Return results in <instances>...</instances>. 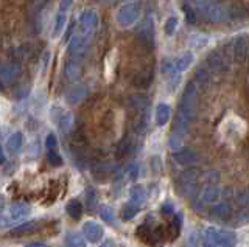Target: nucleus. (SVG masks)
I'll use <instances>...</instances> for the list:
<instances>
[{"instance_id": "1", "label": "nucleus", "mask_w": 249, "mask_h": 247, "mask_svg": "<svg viewBox=\"0 0 249 247\" xmlns=\"http://www.w3.org/2000/svg\"><path fill=\"white\" fill-rule=\"evenodd\" d=\"M195 10L199 16L213 24H221L231 17L228 6L216 0H195Z\"/></svg>"}, {"instance_id": "2", "label": "nucleus", "mask_w": 249, "mask_h": 247, "mask_svg": "<svg viewBox=\"0 0 249 247\" xmlns=\"http://www.w3.org/2000/svg\"><path fill=\"white\" fill-rule=\"evenodd\" d=\"M195 114H196V86H195L193 82H189L182 97H181V103H179V112H178L176 120L189 123L190 125Z\"/></svg>"}, {"instance_id": "3", "label": "nucleus", "mask_w": 249, "mask_h": 247, "mask_svg": "<svg viewBox=\"0 0 249 247\" xmlns=\"http://www.w3.org/2000/svg\"><path fill=\"white\" fill-rule=\"evenodd\" d=\"M246 131H248V126L246 123L238 118V117H228L224 118V121L221 123L220 126V135L224 142L228 143H237L241 138H245L246 135Z\"/></svg>"}, {"instance_id": "4", "label": "nucleus", "mask_w": 249, "mask_h": 247, "mask_svg": "<svg viewBox=\"0 0 249 247\" xmlns=\"http://www.w3.org/2000/svg\"><path fill=\"white\" fill-rule=\"evenodd\" d=\"M206 247H233L237 244L235 231L228 229L209 227L204 236Z\"/></svg>"}, {"instance_id": "5", "label": "nucleus", "mask_w": 249, "mask_h": 247, "mask_svg": "<svg viewBox=\"0 0 249 247\" xmlns=\"http://www.w3.org/2000/svg\"><path fill=\"white\" fill-rule=\"evenodd\" d=\"M140 17V6L136 2H128L122 5L115 14V22L120 28H129Z\"/></svg>"}, {"instance_id": "6", "label": "nucleus", "mask_w": 249, "mask_h": 247, "mask_svg": "<svg viewBox=\"0 0 249 247\" xmlns=\"http://www.w3.org/2000/svg\"><path fill=\"white\" fill-rule=\"evenodd\" d=\"M31 214V207L25 202H16L0 216V227H8L14 222L27 219Z\"/></svg>"}, {"instance_id": "7", "label": "nucleus", "mask_w": 249, "mask_h": 247, "mask_svg": "<svg viewBox=\"0 0 249 247\" xmlns=\"http://www.w3.org/2000/svg\"><path fill=\"white\" fill-rule=\"evenodd\" d=\"M98 28V13L92 8H88L81 13L80 20H78V32L86 39H92L93 33Z\"/></svg>"}, {"instance_id": "8", "label": "nucleus", "mask_w": 249, "mask_h": 247, "mask_svg": "<svg viewBox=\"0 0 249 247\" xmlns=\"http://www.w3.org/2000/svg\"><path fill=\"white\" fill-rule=\"evenodd\" d=\"M52 118L62 132H66V134L70 132V129L73 126V115L69 111L62 109V107H58V106H53L52 107Z\"/></svg>"}, {"instance_id": "9", "label": "nucleus", "mask_w": 249, "mask_h": 247, "mask_svg": "<svg viewBox=\"0 0 249 247\" xmlns=\"http://www.w3.org/2000/svg\"><path fill=\"white\" fill-rule=\"evenodd\" d=\"M137 37L146 49L154 47V22L150 16L140 24V27L137 30Z\"/></svg>"}, {"instance_id": "10", "label": "nucleus", "mask_w": 249, "mask_h": 247, "mask_svg": "<svg viewBox=\"0 0 249 247\" xmlns=\"http://www.w3.org/2000/svg\"><path fill=\"white\" fill-rule=\"evenodd\" d=\"M179 188H181L182 195L193 196L196 191V173L193 169H187L179 177Z\"/></svg>"}, {"instance_id": "11", "label": "nucleus", "mask_w": 249, "mask_h": 247, "mask_svg": "<svg viewBox=\"0 0 249 247\" xmlns=\"http://www.w3.org/2000/svg\"><path fill=\"white\" fill-rule=\"evenodd\" d=\"M83 233L84 238L88 239L89 243H100L101 238H103V227L100 226L95 221H88L83 224Z\"/></svg>"}, {"instance_id": "12", "label": "nucleus", "mask_w": 249, "mask_h": 247, "mask_svg": "<svg viewBox=\"0 0 249 247\" xmlns=\"http://www.w3.org/2000/svg\"><path fill=\"white\" fill-rule=\"evenodd\" d=\"M20 75V67L18 64H5L0 63V82L8 86V84L14 82Z\"/></svg>"}, {"instance_id": "13", "label": "nucleus", "mask_w": 249, "mask_h": 247, "mask_svg": "<svg viewBox=\"0 0 249 247\" xmlns=\"http://www.w3.org/2000/svg\"><path fill=\"white\" fill-rule=\"evenodd\" d=\"M173 159H175V162H178L179 165L190 166V165H195L198 162V154L195 152V149H192V148H181L173 154Z\"/></svg>"}, {"instance_id": "14", "label": "nucleus", "mask_w": 249, "mask_h": 247, "mask_svg": "<svg viewBox=\"0 0 249 247\" xmlns=\"http://www.w3.org/2000/svg\"><path fill=\"white\" fill-rule=\"evenodd\" d=\"M86 97H88V87L84 84H75L66 92V101L72 106L80 104Z\"/></svg>"}, {"instance_id": "15", "label": "nucleus", "mask_w": 249, "mask_h": 247, "mask_svg": "<svg viewBox=\"0 0 249 247\" xmlns=\"http://www.w3.org/2000/svg\"><path fill=\"white\" fill-rule=\"evenodd\" d=\"M154 117H156V123L159 126H165L171 118V107L167 103H159L158 107H156Z\"/></svg>"}, {"instance_id": "16", "label": "nucleus", "mask_w": 249, "mask_h": 247, "mask_svg": "<svg viewBox=\"0 0 249 247\" xmlns=\"http://www.w3.org/2000/svg\"><path fill=\"white\" fill-rule=\"evenodd\" d=\"M22 146H23V135L22 132H14L8 137L6 140V149L10 154L16 156V154H19L22 151Z\"/></svg>"}, {"instance_id": "17", "label": "nucleus", "mask_w": 249, "mask_h": 247, "mask_svg": "<svg viewBox=\"0 0 249 247\" xmlns=\"http://www.w3.org/2000/svg\"><path fill=\"white\" fill-rule=\"evenodd\" d=\"M80 75H81V61L78 56H73L66 66V76L70 81H75L80 78Z\"/></svg>"}, {"instance_id": "18", "label": "nucleus", "mask_w": 249, "mask_h": 247, "mask_svg": "<svg viewBox=\"0 0 249 247\" xmlns=\"http://www.w3.org/2000/svg\"><path fill=\"white\" fill-rule=\"evenodd\" d=\"M221 196V191H220V187L215 183L209 185L204 190H202V195H201V199L204 200L206 204H215L218 199Z\"/></svg>"}, {"instance_id": "19", "label": "nucleus", "mask_w": 249, "mask_h": 247, "mask_svg": "<svg viewBox=\"0 0 249 247\" xmlns=\"http://www.w3.org/2000/svg\"><path fill=\"white\" fill-rule=\"evenodd\" d=\"M193 61H195V55H193L192 51H185V53H182V55L175 61L176 70H178L179 73H182V72H185V70H189L190 66L193 64Z\"/></svg>"}, {"instance_id": "20", "label": "nucleus", "mask_w": 249, "mask_h": 247, "mask_svg": "<svg viewBox=\"0 0 249 247\" xmlns=\"http://www.w3.org/2000/svg\"><path fill=\"white\" fill-rule=\"evenodd\" d=\"M129 193H131L129 200L134 205H137L139 208L146 202V191H145V188L142 187V185H134Z\"/></svg>"}, {"instance_id": "21", "label": "nucleus", "mask_w": 249, "mask_h": 247, "mask_svg": "<svg viewBox=\"0 0 249 247\" xmlns=\"http://www.w3.org/2000/svg\"><path fill=\"white\" fill-rule=\"evenodd\" d=\"M67 13L69 11H62L59 10L56 17H54V25H53V37H58L62 34L66 28V24H67Z\"/></svg>"}, {"instance_id": "22", "label": "nucleus", "mask_w": 249, "mask_h": 247, "mask_svg": "<svg viewBox=\"0 0 249 247\" xmlns=\"http://www.w3.org/2000/svg\"><path fill=\"white\" fill-rule=\"evenodd\" d=\"M66 212L72 219H80L83 214V205L80 200L72 199L66 204Z\"/></svg>"}, {"instance_id": "23", "label": "nucleus", "mask_w": 249, "mask_h": 247, "mask_svg": "<svg viewBox=\"0 0 249 247\" xmlns=\"http://www.w3.org/2000/svg\"><path fill=\"white\" fill-rule=\"evenodd\" d=\"M206 66L207 68H212V70H223L224 68V61L221 58L220 53H212V55H209L207 61H206Z\"/></svg>"}, {"instance_id": "24", "label": "nucleus", "mask_w": 249, "mask_h": 247, "mask_svg": "<svg viewBox=\"0 0 249 247\" xmlns=\"http://www.w3.org/2000/svg\"><path fill=\"white\" fill-rule=\"evenodd\" d=\"M66 244L67 247H86V239L83 235L76 233V231H72V233H69L67 238H66Z\"/></svg>"}, {"instance_id": "25", "label": "nucleus", "mask_w": 249, "mask_h": 247, "mask_svg": "<svg viewBox=\"0 0 249 247\" xmlns=\"http://www.w3.org/2000/svg\"><path fill=\"white\" fill-rule=\"evenodd\" d=\"M210 214L215 216V218L218 219H226V218H229V214H231V210H229V205H226V204H218L212 208V212H210Z\"/></svg>"}, {"instance_id": "26", "label": "nucleus", "mask_w": 249, "mask_h": 247, "mask_svg": "<svg viewBox=\"0 0 249 247\" xmlns=\"http://www.w3.org/2000/svg\"><path fill=\"white\" fill-rule=\"evenodd\" d=\"M139 213V207L137 205H134L129 200L128 204H124L123 205V210H122V218L124 219V221H128V219H132L134 216Z\"/></svg>"}, {"instance_id": "27", "label": "nucleus", "mask_w": 249, "mask_h": 247, "mask_svg": "<svg viewBox=\"0 0 249 247\" xmlns=\"http://www.w3.org/2000/svg\"><path fill=\"white\" fill-rule=\"evenodd\" d=\"M245 53H246V41L245 37H238L233 42V55H235L237 59H243Z\"/></svg>"}, {"instance_id": "28", "label": "nucleus", "mask_w": 249, "mask_h": 247, "mask_svg": "<svg viewBox=\"0 0 249 247\" xmlns=\"http://www.w3.org/2000/svg\"><path fill=\"white\" fill-rule=\"evenodd\" d=\"M178 25H179V19L176 16H170L167 20H165V25H163V32H165L167 36H173L178 30Z\"/></svg>"}, {"instance_id": "29", "label": "nucleus", "mask_w": 249, "mask_h": 247, "mask_svg": "<svg viewBox=\"0 0 249 247\" xmlns=\"http://www.w3.org/2000/svg\"><path fill=\"white\" fill-rule=\"evenodd\" d=\"M47 160H49V164L53 166H61L64 164V160H62L58 149H47Z\"/></svg>"}, {"instance_id": "30", "label": "nucleus", "mask_w": 249, "mask_h": 247, "mask_svg": "<svg viewBox=\"0 0 249 247\" xmlns=\"http://www.w3.org/2000/svg\"><path fill=\"white\" fill-rule=\"evenodd\" d=\"M100 216L103 218L106 222H112L114 221V210L112 207L109 205H101L100 207Z\"/></svg>"}, {"instance_id": "31", "label": "nucleus", "mask_w": 249, "mask_h": 247, "mask_svg": "<svg viewBox=\"0 0 249 247\" xmlns=\"http://www.w3.org/2000/svg\"><path fill=\"white\" fill-rule=\"evenodd\" d=\"M190 44L193 45V47H196V49H202L207 44V36H201V34L192 36Z\"/></svg>"}, {"instance_id": "32", "label": "nucleus", "mask_w": 249, "mask_h": 247, "mask_svg": "<svg viewBox=\"0 0 249 247\" xmlns=\"http://www.w3.org/2000/svg\"><path fill=\"white\" fill-rule=\"evenodd\" d=\"M45 146H47V149H58V138L53 132H50L45 137Z\"/></svg>"}, {"instance_id": "33", "label": "nucleus", "mask_w": 249, "mask_h": 247, "mask_svg": "<svg viewBox=\"0 0 249 247\" xmlns=\"http://www.w3.org/2000/svg\"><path fill=\"white\" fill-rule=\"evenodd\" d=\"M184 11H185L187 20L192 22V24H195V22H196V17H195V13H193L192 10H189V6H184Z\"/></svg>"}, {"instance_id": "34", "label": "nucleus", "mask_w": 249, "mask_h": 247, "mask_svg": "<svg viewBox=\"0 0 249 247\" xmlns=\"http://www.w3.org/2000/svg\"><path fill=\"white\" fill-rule=\"evenodd\" d=\"M37 222H35V221H31V222H28V224H25V226H20V227H18L16 229V231H28V230H31L35 226H36Z\"/></svg>"}, {"instance_id": "35", "label": "nucleus", "mask_w": 249, "mask_h": 247, "mask_svg": "<svg viewBox=\"0 0 249 247\" xmlns=\"http://www.w3.org/2000/svg\"><path fill=\"white\" fill-rule=\"evenodd\" d=\"M70 5H72V0H61V6H59V10H62V11H69Z\"/></svg>"}, {"instance_id": "36", "label": "nucleus", "mask_w": 249, "mask_h": 247, "mask_svg": "<svg viewBox=\"0 0 249 247\" xmlns=\"http://www.w3.org/2000/svg\"><path fill=\"white\" fill-rule=\"evenodd\" d=\"M100 247H117V244L112 241V239H106V241H105L103 244H101Z\"/></svg>"}, {"instance_id": "37", "label": "nucleus", "mask_w": 249, "mask_h": 247, "mask_svg": "<svg viewBox=\"0 0 249 247\" xmlns=\"http://www.w3.org/2000/svg\"><path fill=\"white\" fill-rule=\"evenodd\" d=\"M238 202H243V204H246V205H249V191L246 193V195H243L240 199H238Z\"/></svg>"}, {"instance_id": "38", "label": "nucleus", "mask_w": 249, "mask_h": 247, "mask_svg": "<svg viewBox=\"0 0 249 247\" xmlns=\"http://www.w3.org/2000/svg\"><path fill=\"white\" fill-rule=\"evenodd\" d=\"M137 166L134 165V166H131V169H129V174H131V177H132V179H136V177H137Z\"/></svg>"}, {"instance_id": "39", "label": "nucleus", "mask_w": 249, "mask_h": 247, "mask_svg": "<svg viewBox=\"0 0 249 247\" xmlns=\"http://www.w3.org/2000/svg\"><path fill=\"white\" fill-rule=\"evenodd\" d=\"M3 164H5V152H3L2 145H0V165H3Z\"/></svg>"}, {"instance_id": "40", "label": "nucleus", "mask_w": 249, "mask_h": 247, "mask_svg": "<svg viewBox=\"0 0 249 247\" xmlns=\"http://www.w3.org/2000/svg\"><path fill=\"white\" fill-rule=\"evenodd\" d=\"M25 247H47L44 243H30V244H27Z\"/></svg>"}, {"instance_id": "41", "label": "nucleus", "mask_w": 249, "mask_h": 247, "mask_svg": "<svg viewBox=\"0 0 249 247\" xmlns=\"http://www.w3.org/2000/svg\"><path fill=\"white\" fill-rule=\"evenodd\" d=\"M3 205H5V199H3L2 196H0V212L3 210Z\"/></svg>"}, {"instance_id": "42", "label": "nucleus", "mask_w": 249, "mask_h": 247, "mask_svg": "<svg viewBox=\"0 0 249 247\" xmlns=\"http://www.w3.org/2000/svg\"><path fill=\"white\" fill-rule=\"evenodd\" d=\"M103 2H112V0H103Z\"/></svg>"}]
</instances>
